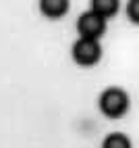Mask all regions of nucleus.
<instances>
[{"mask_svg": "<svg viewBox=\"0 0 139 148\" xmlns=\"http://www.w3.org/2000/svg\"><path fill=\"white\" fill-rule=\"evenodd\" d=\"M129 94L123 88H108L100 96V111L110 117V119H118L129 111Z\"/></svg>", "mask_w": 139, "mask_h": 148, "instance_id": "obj_1", "label": "nucleus"}, {"mask_svg": "<svg viewBox=\"0 0 139 148\" xmlns=\"http://www.w3.org/2000/svg\"><path fill=\"white\" fill-rule=\"evenodd\" d=\"M71 56L77 65L81 67H94L96 63H100L102 58V46L98 40H79L73 44V50H71Z\"/></svg>", "mask_w": 139, "mask_h": 148, "instance_id": "obj_2", "label": "nucleus"}, {"mask_svg": "<svg viewBox=\"0 0 139 148\" xmlns=\"http://www.w3.org/2000/svg\"><path fill=\"white\" fill-rule=\"evenodd\" d=\"M77 32H79V38H83V40H98L100 42V38L106 32V19L96 15L94 11H87L79 17Z\"/></svg>", "mask_w": 139, "mask_h": 148, "instance_id": "obj_3", "label": "nucleus"}, {"mask_svg": "<svg viewBox=\"0 0 139 148\" xmlns=\"http://www.w3.org/2000/svg\"><path fill=\"white\" fill-rule=\"evenodd\" d=\"M39 11L48 19H60L68 11V2L66 0H42L39 2Z\"/></svg>", "mask_w": 139, "mask_h": 148, "instance_id": "obj_4", "label": "nucleus"}, {"mask_svg": "<svg viewBox=\"0 0 139 148\" xmlns=\"http://www.w3.org/2000/svg\"><path fill=\"white\" fill-rule=\"evenodd\" d=\"M89 11H94L102 19H110L118 11V0H92V8Z\"/></svg>", "mask_w": 139, "mask_h": 148, "instance_id": "obj_5", "label": "nucleus"}, {"mask_svg": "<svg viewBox=\"0 0 139 148\" xmlns=\"http://www.w3.org/2000/svg\"><path fill=\"white\" fill-rule=\"evenodd\" d=\"M102 148H133V146H131V140H129L125 134L114 132V134H110L108 138H104Z\"/></svg>", "mask_w": 139, "mask_h": 148, "instance_id": "obj_6", "label": "nucleus"}, {"mask_svg": "<svg viewBox=\"0 0 139 148\" xmlns=\"http://www.w3.org/2000/svg\"><path fill=\"white\" fill-rule=\"evenodd\" d=\"M127 17L131 19V23L139 25V0H131L127 4Z\"/></svg>", "mask_w": 139, "mask_h": 148, "instance_id": "obj_7", "label": "nucleus"}]
</instances>
